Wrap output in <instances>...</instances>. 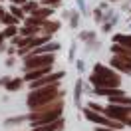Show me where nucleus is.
I'll return each mask as SVG.
<instances>
[{
    "instance_id": "2",
    "label": "nucleus",
    "mask_w": 131,
    "mask_h": 131,
    "mask_svg": "<svg viewBox=\"0 0 131 131\" xmlns=\"http://www.w3.org/2000/svg\"><path fill=\"white\" fill-rule=\"evenodd\" d=\"M60 95H62V93L58 91V83H52V85L44 88V90H38V91H34V93H30L28 105L32 107V109H40V107H44L48 101L60 97Z\"/></svg>"
},
{
    "instance_id": "19",
    "label": "nucleus",
    "mask_w": 131,
    "mask_h": 131,
    "mask_svg": "<svg viewBox=\"0 0 131 131\" xmlns=\"http://www.w3.org/2000/svg\"><path fill=\"white\" fill-rule=\"evenodd\" d=\"M12 12L16 14V18H20V16H22V12H20V10H18V8H14V10H12Z\"/></svg>"
},
{
    "instance_id": "6",
    "label": "nucleus",
    "mask_w": 131,
    "mask_h": 131,
    "mask_svg": "<svg viewBox=\"0 0 131 131\" xmlns=\"http://www.w3.org/2000/svg\"><path fill=\"white\" fill-rule=\"evenodd\" d=\"M85 117L91 119V121H95V123H103V125L109 127V129H119V127H121V123H119V121H115V119H107L105 115H99V113H95V111H91V109L85 111Z\"/></svg>"
},
{
    "instance_id": "22",
    "label": "nucleus",
    "mask_w": 131,
    "mask_h": 131,
    "mask_svg": "<svg viewBox=\"0 0 131 131\" xmlns=\"http://www.w3.org/2000/svg\"><path fill=\"white\" fill-rule=\"evenodd\" d=\"M14 4H22V2H26V0H12Z\"/></svg>"
},
{
    "instance_id": "3",
    "label": "nucleus",
    "mask_w": 131,
    "mask_h": 131,
    "mask_svg": "<svg viewBox=\"0 0 131 131\" xmlns=\"http://www.w3.org/2000/svg\"><path fill=\"white\" fill-rule=\"evenodd\" d=\"M90 80L97 88H115L117 90V85L121 83V78L117 74H113L111 70L103 68V66H95V72H93V75H91Z\"/></svg>"
},
{
    "instance_id": "16",
    "label": "nucleus",
    "mask_w": 131,
    "mask_h": 131,
    "mask_svg": "<svg viewBox=\"0 0 131 131\" xmlns=\"http://www.w3.org/2000/svg\"><path fill=\"white\" fill-rule=\"evenodd\" d=\"M20 85H22V82H20V80H14L12 83H8V90H18Z\"/></svg>"
},
{
    "instance_id": "21",
    "label": "nucleus",
    "mask_w": 131,
    "mask_h": 131,
    "mask_svg": "<svg viewBox=\"0 0 131 131\" xmlns=\"http://www.w3.org/2000/svg\"><path fill=\"white\" fill-rule=\"evenodd\" d=\"M44 2H50V4H56V2H60V0H44Z\"/></svg>"
},
{
    "instance_id": "1",
    "label": "nucleus",
    "mask_w": 131,
    "mask_h": 131,
    "mask_svg": "<svg viewBox=\"0 0 131 131\" xmlns=\"http://www.w3.org/2000/svg\"><path fill=\"white\" fill-rule=\"evenodd\" d=\"M62 113V101H58V103H52V105H44L40 109H36L34 113L28 115V119L36 125V127H40V125H48V123H54L60 117Z\"/></svg>"
},
{
    "instance_id": "14",
    "label": "nucleus",
    "mask_w": 131,
    "mask_h": 131,
    "mask_svg": "<svg viewBox=\"0 0 131 131\" xmlns=\"http://www.w3.org/2000/svg\"><path fill=\"white\" fill-rule=\"evenodd\" d=\"M38 32V26H24L22 28V34L24 36H32V34H36Z\"/></svg>"
},
{
    "instance_id": "17",
    "label": "nucleus",
    "mask_w": 131,
    "mask_h": 131,
    "mask_svg": "<svg viewBox=\"0 0 131 131\" xmlns=\"http://www.w3.org/2000/svg\"><path fill=\"white\" fill-rule=\"evenodd\" d=\"M4 22H6L8 26H12V24H16V18L14 16H4Z\"/></svg>"
},
{
    "instance_id": "7",
    "label": "nucleus",
    "mask_w": 131,
    "mask_h": 131,
    "mask_svg": "<svg viewBox=\"0 0 131 131\" xmlns=\"http://www.w3.org/2000/svg\"><path fill=\"white\" fill-rule=\"evenodd\" d=\"M111 66L117 68V70H121V72H129L131 74V56H119V54H115L113 60H111Z\"/></svg>"
},
{
    "instance_id": "20",
    "label": "nucleus",
    "mask_w": 131,
    "mask_h": 131,
    "mask_svg": "<svg viewBox=\"0 0 131 131\" xmlns=\"http://www.w3.org/2000/svg\"><path fill=\"white\" fill-rule=\"evenodd\" d=\"M2 20H4V10L0 8V22H2Z\"/></svg>"
},
{
    "instance_id": "9",
    "label": "nucleus",
    "mask_w": 131,
    "mask_h": 131,
    "mask_svg": "<svg viewBox=\"0 0 131 131\" xmlns=\"http://www.w3.org/2000/svg\"><path fill=\"white\" fill-rule=\"evenodd\" d=\"M46 40H48L46 36H42V38H34V40H24V42H22V50H20V52H26V50L34 48V46H40L42 42H46Z\"/></svg>"
},
{
    "instance_id": "18",
    "label": "nucleus",
    "mask_w": 131,
    "mask_h": 131,
    "mask_svg": "<svg viewBox=\"0 0 131 131\" xmlns=\"http://www.w3.org/2000/svg\"><path fill=\"white\" fill-rule=\"evenodd\" d=\"M14 32H16V28H14V26H8V30L4 32V36H12Z\"/></svg>"
},
{
    "instance_id": "8",
    "label": "nucleus",
    "mask_w": 131,
    "mask_h": 131,
    "mask_svg": "<svg viewBox=\"0 0 131 131\" xmlns=\"http://www.w3.org/2000/svg\"><path fill=\"white\" fill-rule=\"evenodd\" d=\"M62 78V74H54V75H46V78H42V80H36V82H32V88L34 90H38V88H42V85H46V83H56L58 80Z\"/></svg>"
},
{
    "instance_id": "10",
    "label": "nucleus",
    "mask_w": 131,
    "mask_h": 131,
    "mask_svg": "<svg viewBox=\"0 0 131 131\" xmlns=\"http://www.w3.org/2000/svg\"><path fill=\"white\" fill-rule=\"evenodd\" d=\"M50 72V68H40V70H30V72H26V80H32L36 82L40 75H46Z\"/></svg>"
},
{
    "instance_id": "4",
    "label": "nucleus",
    "mask_w": 131,
    "mask_h": 131,
    "mask_svg": "<svg viewBox=\"0 0 131 131\" xmlns=\"http://www.w3.org/2000/svg\"><path fill=\"white\" fill-rule=\"evenodd\" d=\"M52 64H54V58L50 56V54H36V56H32V58H26L24 68H26V72H30V70L50 68Z\"/></svg>"
},
{
    "instance_id": "13",
    "label": "nucleus",
    "mask_w": 131,
    "mask_h": 131,
    "mask_svg": "<svg viewBox=\"0 0 131 131\" xmlns=\"http://www.w3.org/2000/svg\"><path fill=\"white\" fill-rule=\"evenodd\" d=\"M52 50H58V44H48V46H42V48L36 50V54H46V52H52Z\"/></svg>"
},
{
    "instance_id": "15",
    "label": "nucleus",
    "mask_w": 131,
    "mask_h": 131,
    "mask_svg": "<svg viewBox=\"0 0 131 131\" xmlns=\"http://www.w3.org/2000/svg\"><path fill=\"white\" fill-rule=\"evenodd\" d=\"M44 28H46L48 32H56L58 28H60V24H56V22H48V24H44Z\"/></svg>"
},
{
    "instance_id": "23",
    "label": "nucleus",
    "mask_w": 131,
    "mask_h": 131,
    "mask_svg": "<svg viewBox=\"0 0 131 131\" xmlns=\"http://www.w3.org/2000/svg\"><path fill=\"white\" fill-rule=\"evenodd\" d=\"M99 131H111V129H99Z\"/></svg>"
},
{
    "instance_id": "11",
    "label": "nucleus",
    "mask_w": 131,
    "mask_h": 131,
    "mask_svg": "<svg viewBox=\"0 0 131 131\" xmlns=\"http://www.w3.org/2000/svg\"><path fill=\"white\" fill-rule=\"evenodd\" d=\"M115 42L121 44L123 48L131 50V36H121V34H117V36H115Z\"/></svg>"
},
{
    "instance_id": "12",
    "label": "nucleus",
    "mask_w": 131,
    "mask_h": 131,
    "mask_svg": "<svg viewBox=\"0 0 131 131\" xmlns=\"http://www.w3.org/2000/svg\"><path fill=\"white\" fill-rule=\"evenodd\" d=\"M50 14H52V10H48V8L36 10V12H34V18H36V20H44V18H48Z\"/></svg>"
},
{
    "instance_id": "5",
    "label": "nucleus",
    "mask_w": 131,
    "mask_h": 131,
    "mask_svg": "<svg viewBox=\"0 0 131 131\" xmlns=\"http://www.w3.org/2000/svg\"><path fill=\"white\" fill-rule=\"evenodd\" d=\"M129 111H131V107H117V105L103 107V113H105V115L113 117L115 121H119V123H125V125H129V123H131Z\"/></svg>"
}]
</instances>
